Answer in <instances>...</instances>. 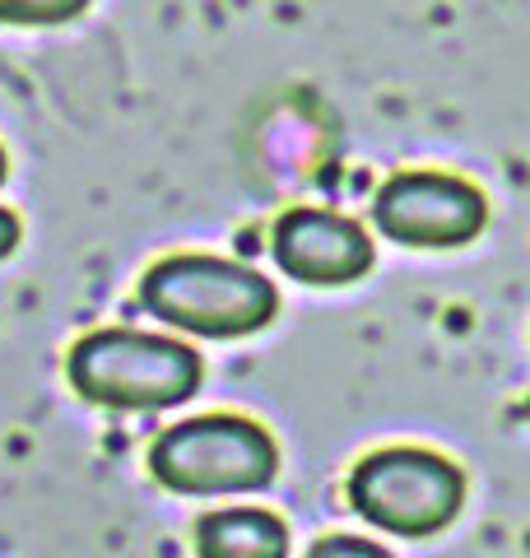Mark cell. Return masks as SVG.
Listing matches in <instances>:
<instances>
[{"instance_id":"6da1fadb","label":"cell","mask_w":530,"mask_h":558,"mask_svg":"<svg viewBox=\"0 0 530 558\" xmlns=\"http://www.w3.org/2000/svg\"><path fill=\"white\" fill-rule=\"evenodd\" d=\"M140 303L158 322L205 340H238L270 326L279 293L265 275L224 256H168L140 279Z\"/></svg>"},{"instance_id":"7a4b0ae2","label":"cell","mask_w":530,"mask_h":558,"mask_svg":"<svg viewBox=\"0 0 530 558\" xmlns=\"http://www.w3.org/2000/svg\"><path fill=\"white\" fill-rule=\"evenodd\" d=\"M201 354L131 326H103L70 349V381L84 400L108 410H172L196 396Z\"/></svg>"},{"instance_id":"3957f363","label":"cell","mask_w":530,"mask_h":558,"mask_svg":"<svg viewBox=\"0 0 530 558\" xmlns=\"http://www.w3.org/2000/svg\"><path fill=\"white\" fill-rule=\"evenodd\" d=\"M149 470L164 488L191 498L256 494L279 475V447L252 418L205 414L158 433L149 447Z\"/></svg>"},{"instance_id":"277c9868","label":"cell","mask_w":530,"mask_h":558,"mask_svg":"<svg viewBox=\"0 0 530 558\" xmlns=\"http://www.w3.org/2000/svg\"><path fill=\"white\" fill-rule=\"evenodd\" d=\"M349 502L386 535L429 539L447 531L466 502V480L447 457L419 447H382L349 475Z\"/></svg>"},{"instance_id":"5b68a950","label":"cell","mask_w":530,"mask_h":558,"mask_svg":"<svg viewBox=\"0 0 530 558\" xmlns=\"http://www.w3.org/2000/svg\"><path fill=\"white\" fill-rule=\"evenodd\" d=\"M377 229L400 247H461L484 229V191L451 172H396L373 201Z\"/></svg>"},{"instance_id":"8992f818","label":"cell","mask_w":530,"mask_h":558,"mask_svg":"<svg viewBox=\"0 0 530 558\" xmlns=\"http://www.w3.org/2000/svg\"><path fill=\"white\" fill-rule=\"evenodd\" d=\"M279 270L303 284H353L373 270V242L345 215L330 209H285L270 233Z\"/></svg>"},{"instance_id":"52a82bcc","label":"cell","mask_w":530,"mask_h":558,"mask_svg":"<svg viewBox=\"0 0 530 558\" xmlns=\"http://www.w3.org/2000/svg\"><path fill=\"white\" fill-rule=\"evenodd\" d=\"M201 558H285L289 526L265 508H219L196 521Z\"/></svg>"},{"instance_id":"ba28073f","label":"cell","mask_w":530,"mask_h":558,"mask_svg":"<svg viewBox=\"0 0 530 558\" xmlns=\"http://www.w3.org/2000/svg\"><path fill=\"white\" fill-rule=\"evenodd\" d=\"M88 10V0H0V24H65Z\"/></svg>"},{"instance_id":"9c48e42d","label":"cell","mask_w":530,"mask_h":558,"mask_svg":"<svg viewBox=\"0 0 530 558\" xmlns=\"http://www.w3.org/2000/svg\"><path fill=\"white\" fill-rule=\"evenodd\" d=\"M308 558H392V554L382 545H373V539H359V535H326L308 549Z\"/></svg>"},{"instance_id":"30bf717a","label":"cell","mask_w":530,"mask_h":558,"mask_svg":"<svg viewBox=\"0 0 530 558\" xmlns=\"http://www.w3.org/2000/svg\"><path fill=\"white\" fill-rule=\"evenodd\" d=\"M14 247H20V219L10 209H0V256H10Z\"/></svg>"},{"instance_id":"8fae6325","label":"cell","mask_w":530,"mask_h":558,"mask_svg":"<svg viewBox=\"0 0 530 558\" xmlns=\"http://www.w3.org/2000/svg\"><path fill=\"white\" fill-rule=\"evenodd\" d=\"M5 178H10V163H5V149H0V186H5Z\"/></svg>"}]
</instances>
